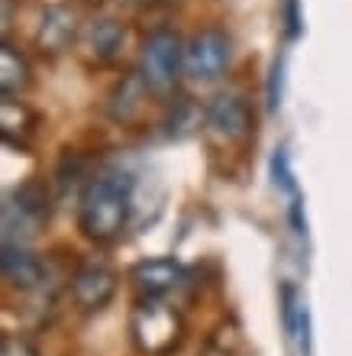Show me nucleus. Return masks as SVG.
I'll list each match as a JSON object with an SVG mask.
<instances>
[{"mask_svg":"<svg viewBox=\"0 0 352 356\" xmlns=\"http://www.w3.org/2000/svg\"><path fill=\"white\" fill-rule=\"evenodd\" d=\"M29 81H33L29 62L19 56L10 42H3V56H0V88H3V94H7V97L23 94L29 88Z\"/></svg>","mask_w":352,"mask_h":356,"instance_id":"14","label":"nucleus"},{"mask_svg":"<svg viewBox=\"0 0 352 356\" xmlns=\"http://www.w3.org/2000/svg\"><path fill=\"white\" fill-rule=\"evenodd\" d=\"M271 175H275V185L281 191L294 197L297 185H294V172H291V159H287V149H275V159H271Z\"/></svg>","mask_w":352,"mask_h":356,"instance_id":"15","label":"nucleus"},{"mask_svg":"<svg viewBox=\"0 0 352 356\" xmlns=\"http://www.w3.org/2000/svg\"><path fill=\"white\" fill-rule=\"evenodd\" d=\"M133 178L123 172H103L91 178L78 201V227L94 243H113L130 224Z\"/></svg>","mask_w":352,"mask_h":356,"instance_id":"1","label":"nucleus"},{"mask_svg":"<svg viewBox=\"0 0 352 356\" xmlns=\"http://www.w3.org/2000/svg\"><path fill=\"white\" fill-rule=\"evenodd\" d=\"M46 220V197L39 195V188L26 185L7 195L3 201V243H19L36 234V227Z\"/></svg>","mask_w":352,"mask_h":356,"instance_id":"6","label":"nucleus"},{"mask_svg":"<svg viewBox=\"0 0 352 356\" xmlns=\"http://www.w3.org/2000/svg\"><path fill=\"white\" fill-rule=\"evenodd\" d=\"M149 94L152 91H149L146 78H142L140 72H130L126 78H120V81L113 85L110 97H107V113H110V120L133 123L142 113V107H146Z\"/></svg>","mask_w":352,"mask_h":356,"instance_id":"12","label":"nucleus"},{"mask_svg":"<svg viewBox=\"0 0 352 356\" xmlns=\"http://www.w3.org/2000/svg\"><path fill=\"white\" fill-rule=\"evenodd\" d=\"M0 133L10 146L17 149H26L33 133H36V113L29 111L23 101H13L3 94V107H0Z\"/></svg>","mask_w":352,"mask_h":356,"instance_id":"13","label":"nucleus"},{"mask_svg":"<svg viewBox=\"0 0 352 356\" xmlns=\"http://www.w3.org/2000/svg\"><path fill=\"white\" fill-rule=\"evenodd\" d=\"M78 36H81V26H78V17L72 7H65V3L42 7L36 33H33V42L42 56H62L78 42Z\"/></svg>","mask_w":352,"mask_h":356,"instance_id":"7","label":"nucleus"},{"mask_svg":"<svg viewBox=\"0 0 352 356\" xmlns=\"http://www.w3.org/2000/svg\"><path fill=\"white\" fill-rule=\"evenodd\" d=\"M0 266H3V279L7 285L19 291H36L42 282H46V266L29 246L19 243H3V256H0Z\"/></svg>","mask_w":352,"mask_h":356,"instance_id":"11","label":"nucleus"},{"mask_svg":"<svg viewBox=\"0 0 352 356\" xmlns=\"http://www.w3.org/2000/svg\"><path fill=\"white\" fill-rule=\"evenodd\" d=\"M123 42H126V29H123L120 19L94 17L81 26L78 52H81L91 65H113L123 52Z\"/></svg>","mask_w":352,"mask_h":356,"instance_id":"8","label":"nucleus"},{"mask_svg":"<svg viewBox=\"0 0 352 356\" xmlns=\"http://www.w3.org/2000/svg\"><path fill=\"white\" fill-rule=\"evenodd\" d=\"M204 127L213 140L242 143L252 133V111L246 97L236 91H223L217 97H210L204 107Z\"/></svg>","mask_w":352,"mask_h":356,"instance_id":"5","label":"nucleus"},{"mask_svg":"<svg viewBox=\"0 0 352 356\" xmlns=\"http://www.w3.org/2000/svg\"><path fill=\"white\" fill-rule=\"evenodd\" d=\"M230 58H233V42L223 29L217 26L197 29L194 36L185 42V75L201 81V85L220 81L223 72L230 68Z\"/></svg>","mask_w":352,"mask_h":356,"instance_id":"4","label":"nucleus"},{"mask_svg":"<svg viewBox=\"0 0 352 356\" xmlns=\"http://www.w3.org/2000/svg\"><path fill=\"white\" fill-rule=\"evenodd\" d=\"M0 356H39V350L23 337H13V334H3L0 340Z\"/></svg>","mask_w":352,"mask_h":356,"instance_id":"17","label":"nucleus"},{"mask_svg":"<svg viewBox=\"0 0 352 356\" xmlns=\"http://www.w3.org/2000/svg\"><path fill=\"white\" fill-rule=\"evenodd\" d=\"M117 272L103 263H84L72 279V295L81 311H103L117 295Z\"/></svg>","mask_w":352,"mask_h":356,"instance_id":"9","label":"nucleus"},{"mask_svg":"<svg viewBox=\"0 0 352 356\" xmlns=\"http://www.w3.org/2000/svg\"><path fill=\"white\" fill-rule=\"evenodd\" d=\"M152 94H171L185 72V42L175 29H152L142 39L140 68H136Z\"/></svg>","mask_w":352,"mask_h":356,"instance_id":"3","label":"nucleus"},{"mask_svg":"<svg viewBox=\"0 0 352 356\" xmlns=\"http://www.w3.org/2000/svg\"><path fill=\"white\" fill-rule=\"evenodd\" d=\"M201 356H240V343H236V334L233 330H217Z\"/></svg>","mask_w":352,"mask_h":356,"instance_id":"16","label":"nucleus"},{"mask_svg":"<svg viewBox=\"0 0 352 356\" xmlns=\"http://www.w3.org/2000/svg\"><path fill=\"white\" fill-rule=\"evenodd\" d=\"M126 3H133V7H146V3H152V0H126Z\"/></svg>","mask_w":352,"mask_h":356,"instance_id":"18","label":"nucleus"},{"mask_svg":"<svg viewBox=\"0 0 352 356\" xmlns=\"http://www.w3.org/2000/svg\"><path fill=\"white\" fill-rule=\"evenodd\" d=\"M187 272L178 259L158 256V259H142L140 266H133L130 282L136 285L142 298H168L171 291H178L185 285Z\"/></svg>","mask_w":352,"mask_h":356,"instance_id":"10","label":"nucleus"},{"mask_svg":"<svg viewBox=\"0 0 352 356\" xmlns=\"http://www.w3.org/2000/svg\"><path fill=\"white\" fill-rule=\"evenodd\" d=\"M130 334L142 356H168L185 340V321L168 298H140L130 314Z\"/></svg>","mask_w":352,"mask_h":356,"instance_id":"2","label":"nucleus"}]
</instances>
